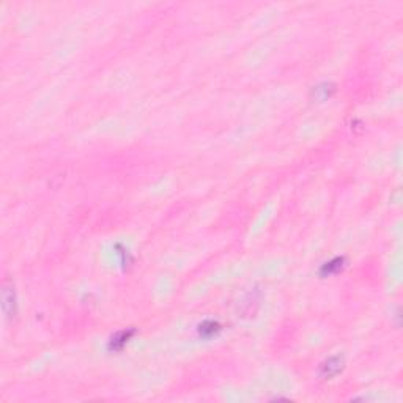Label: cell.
<instances>
[{
  "label": "cell",
  "instance_id": "cell-1",
  "mask_svg": "<svg viewBox=\"0 0 403 403\" xmlns=\"http://www.w3.org/2000/svg\"><path fill=\"white\" fill-rule=\"evenodd\" d=\"M340 370H342V361L339 358H331L326 364L321 366V375L325 378H331L337 375Z\"/></svg>",
  "mask_w": 403,
  "mask_h": 403
}]
</instances>
